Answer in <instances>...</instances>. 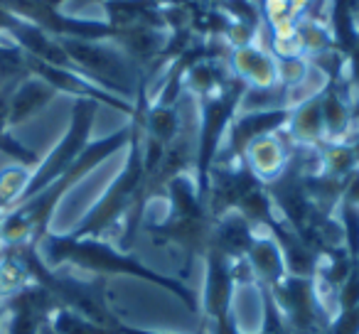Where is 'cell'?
<instances>
[{"label":"cell","mask_w":359,"mask_h":334,"mask_svg":"<svg viewBox=\"0 0 359 334\" xmlns=\"http://www.w3.org/2000/svg\"><path fill=\"white\" fill-rule=\"evenodd\" d=\"M40 256L52 270L60 265L69 263L79 270H86L91 275H130V278L145 280L158 288L172 293L180 302H185L190 312L200 314V298L197 293L185 283L182 278H172V275H163L158 270L148 268L140 258H135L130 251H121L111 241L104 239H74L72 234H47L40 241Z\"/></svg>","instance_id":"cell-1"},{"label":"cell","mask_w":359,"mask_h":334,"mask_svg":"<svg viewBox=\"0 0 359 334\" xmlns=\"http://www.w3.org/2000/svg\"><path fill=\"white\" fill-rule=\"evenodd\" d=\"M130 133L133 130H130L128 123L126 128H118L116 133L89 143L84 153L76 158V162L72 165L60 180H55L40 195L30 197L27 202H22L15 209L8 211L3 224H0V246H20V244L40 246V241L50 234L47 229H50V221L55 216V209L62 202V197L74 185H79L89 172H94L101 162H106L111 155L128 148Z\"/></svg>","instance_id":"cell-2"},{"label":"cell","mask_w":359,"mask_h":334,"mask_svg":"<svg viewBox=\"0 0 359 334\" xmlns=\"http://www.w3.org/2000/svg\"><path fill=\"white\" fill-rule=\"evenodd\" d=\"M246 91V84L236 79L234 74L229 76L219 91L212 96L200 99V128H197V155H195V182L197 195L207 204V192H210V175L212 165L219 155L224 138L229 133L231 120L239 113L241 96Z\"/></svg>","instance_id":"cell-3"},{"label":"cell","mask_w":359,"mask_h":334,"mask_svg":"<svg viewBox=\"0 0 359 334\" xmlns=\"http://www.w3.org/2000/svg\"><path fill=\"white\" fill-rule=\"evenodd\" d=\"M74 69L109 94L135 101L143 71L114 45V42L60 40Z\"/></svg>","instance_id":"cell-4"},{"label":"cell","mask_w":359,"mask_h":334,"mask_svg":"<svg viewBox=\"0 0 359 334\" xmlns=\"http://www.w3.org/2000/svg\"><path fill=\"white\" fill-rule=\"evenodd\" d=\"M99 106L96 101L91 99H76L74 106H72V120L67 133L62 135L60 143L52 148V153L47 155L45 160H40L35 170H32V177L27 182V190L22 192L20 204L27 202L30 197L40 195L45 187H50L55 180H60L72 165L76 162L81 153L86 150L91 138V130H94V120L96 113H99Z\"/></svg>","instance_id":"cell-5"},{"label":"cell","mask_w":359,"mask_h":334,"mask_svg":"<svg viewBox=\"0 0 359 334\" xmlns=\"http://www.w3.org/2000/svg\"><path fill=\"white\" fill-rule=\"evenodd\" d=\"M236 280L231 273V260L224 253L210 249L205 256V290H202L200 309L210 322H222L234 317Z\"/></svg>","instance_id":"cell-6"},{"label":"cell","mask_w":359,"mask_h":334,"mask_svg":"<svg viewBox=\"0 0 359 334\" xmlns=\"http://www.w3.org/2000/svg\"><path fill=\"white\" fill-rule=\"evenodd\" d=\"M290 140L288 135L280 130V133H271V135H261L256 138L249 148L244 150V165L259 177L264 185L278 180L280 172L285 170V162H288L290 155Z\"/></svg>","instance_id":"cell-7"},{"label":"cell","mask_w":359,"mask_h":334,"mask_svg":"<svg viewBox=\"0 0 359 334\" xmlns=\"http://www.w3.org/2000/svg\"><path fill=\"white\" fill-rule=\"evenodd\" d=\"M229 71L241 79L246 86H256V89H266V86L278 84V67L269 50L259 45L249 47H236L226 57Z\"/></svg>","instance_id":"cell-8"},{"label":"cell","mask_w":359,"mask_h":334,"mask_svg":"<svg viewBox=\"0 0 359 334\" xmlns=\"http://www.w3.org/2000/svg\"><path fill=\"white\" fill-rule=\"evenodd\" d=\"M285 135L293 145H318L325 143V125H323V91L300 104L290 106Z\"/></svg>","instance_id":"cell-9"},{"label":"cell","mask_w":359,"mask_h":334,"mask_svg":"<svg viewBox=\"0 0 359 334\" xmlns=\"http://www.w3.org/2000/svg\"><path fill=\"white\" fill-rule=\"evenodd\" d=\"M55 96L57 91L40 76L30 74L27 79H22L8 96V128H15L35 113H40Z\"/></svg>","instance_id":"cell-10"},{"label":"cell","mask_w":359,"mask_h":334,"mask_svg":"<svg viewBox=\"0 0 359 334\" xmlns=\"http://www.w3.org/2000/svg\"><path fill=\"white\" fill-rule=\"evenodd\" d=\"M246 263L251 265V273L256 278L259 288H273L276 283H280L285 275V263L280 246L276 244V239L266 231H259L251 244L249 253H246Z\"/></svg>","instance_id":"cell-11"},{"label":"cell","mask_w":359,"mask_h":334,"mask_svg":"<svg viewBox=\"0 0 359 334\" xmlns=\"http://www.w3.org/2000/svg\"><path fill=\"white\" fill-rule=\"evenodd\" d=\"M182 130H185V125H182L180 104L177 106L150 104L148 111L143 113V138L155 140V143L165 145V148L170 143H175Z\"/></svg>","instance_id":"cell-12"},{"label":"cell","mask_w":359,"mask_h":334,"mask_svg":"<svg viewBox=\"0 0 359 334\" xmlns=\"http://www.w3.org/2000/svg\"><path fill=\"white\" fill-rule=\"evenodd\" d=\"M40 334H114V329L101 327V324L81 317L74 309L57 305V307L47 314L45 324L40 327Z\"/></svg>","instance_id":"cell-13"},{"label":"cell","mask_w":359,"mask_h":334,"mask_svg":"<svg viewBox=\"0 0 359 334\" xmlns=\"http://www.w3.org/2000/svg\"><path fill=\"white\" fill-rule=\"evenodd\" d=\"M295 37H298L300 47H303V55L308 57V60H310V57L323 55V52L334 50L327 22L318 20V18H310V15L298 18V25H295Z\"/></svg>","instance_id":"cell-14"},{"label":"cell","mask_w":359,"mask_h":334,"mask_svg":"<svg viewBox=\"0 0 359 334\" xmlns=\"http://www.w3.org/2000/svg\"><path fill=\"white\" fill-rule=\"evenodd\" d=\"M30 177L32 170L22 165H8L6 170H0V211L3 214L20 204V197L27 190Z\"/></svg>","instance_id":"cell-15"},{"label":"cell","mask_w":359,"mask_h":334,"mask_svg":"<svg viewBox=\"0 0 359 334\" xmlns=\"http://www.w3.org/2000/svg\"><path fill=\"white\" fill-rule=\"evenodd\" d=\"M278 67V84L285 89H298L310 74V62L308 57H293V60H276Z\"/></svg>","instance_id":"cell-16"},{"label":"cell","mask_w":359,"mask_h":334,"mask_svg":"<svg viewBox=\"0 0 359 334\" xmlns=\"http://www.w3.org/2000/svg\"><path fill=\"white\" fill-rule=\"evenodd\" d=\"M0 153L15 160V165L30 167V170H35L37 165H40V158H37V153H32L30 148H25V145H22L20 140L13 135L11 128L0 133Z\"/></svg>","instance_id":"cell-17"},{"label":"cell","mask_w":359,"mask_h":334,"mask_svg":"<svg viewBox=\"0 0 359 334\" xmlns=\"http://www.w3.org/2000/svg\"><path fill=\"white\" fill-rule=\"evenodd\" d=\"M325 334H359V302L349 309H339Z\"/></svg>","instance_id":"cell-18"},{"label":"cell","mask_w":359,"mask_h":334,"mask_svg":"<svg viewBox=\"0 0 359 334\" xmlns=\"http://www.w3.org/2000/svg\"><path fill=\"white\" fill-rule=\"evenodd\" d=\"M344 79H347L349 89H352V96L357 99L359 96V40H357V45L352 47V52L344 57Z\"/></svg>","instance_id":"cell-19"},{"label":"cell","mask_w":359,"mask_h":334,"mask_svg":"<svg viewBox=\"0 0 359 334\" xmlns=\"http://www.w3.org/2000/svg\"><path fill=\"white\" fill-rule=\"evenodd\" d=\"M288 6L295 18H303V15H308L310 8L315 6V0H288Z\"/></svg>","instance_id":"cell-20"},{"label":"cell","mask_w":359,"mask_h":334,"mask_svg":"<svg viewBox=\"0 0 359 334\" xmlns=\"http://www.w3.org/2000/svg\"><path fill=\"white\" fill-rule=\"evenodd\" d=\"M347 143H349V148H352L354 158H357V162H359V133L349 135V138H347Z\"/></svg>","instance_id":"cell-21"},{"label":"cell","mask_w":359,"mask_h":334,"mask_svg":"<svg viewBox=\"0 0 359 334\" xmlns=\"http://www.w3.org/2000/svg\"><path fill=\"white\" fill-rule=\"evenodd\" d=\"M6 322V298H0V327Z\"/></svg>","instance_id":"cell-22"},{"label":"cell","mask_w":359,"mask_h":334,"mask_svg":"<svg viewBox=\"0 0 359 334\" xmlns=\"http://www.w3.org/2000/svg\"><path fill=\"white\" fill-rule=\"evenodd\" d=\"M3 219H6V214H3V211H0V224H3Z\"/></svg>","instance_id":"cell-23"},{"label":"cell","mask_w":359,"mask_h":334,"mask_svg":"<svg viewBox=\"0 0 359 334\" xmlns=\"http://www.w3.org/2000/svg\"><path fill=\"white\" fill-rule=\"evenodd\" d=\"M357 270H359V260H357Z\"/></svg>","instance_id":"cell-24"},{"label":"cell","mask_w":359,"mask_h":334,"mask_svg":"<svg viewBox=\"0 0 359 334\" xmlns=\"http://www.w3.org/2000/svg\"><path fill=\"white\" fill-rule=\"evenodd\" d=\"M254 3H261V0H254Z\"/></svg>","instance_id":"cell-25"}]
</instances>
